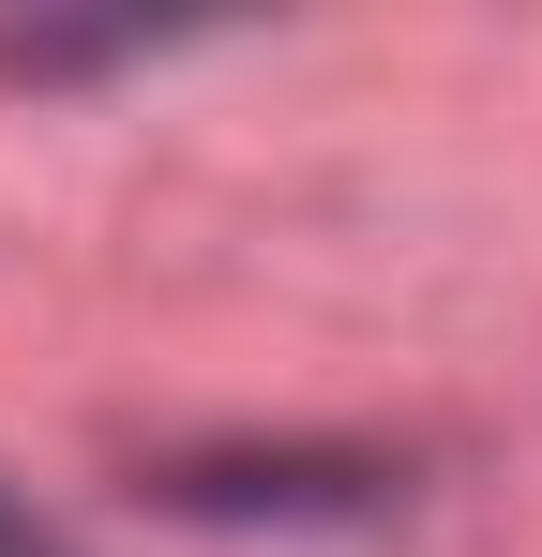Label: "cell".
<instances>
[{"instance_id":"cell-1","label":"cell","mask_w":542,"mask_h":557,"mask_svg":"<svg viewBox=\"0 0 542 557\" xmlns=\"http://www.w3.org/2000/svg\"><path fill=\"white\" fill-rule=\"evenodd\" d=\"M0 557H30V528H15V512H0Z\"/></svg>"}]
</instances>
